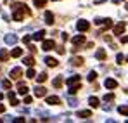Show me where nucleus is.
Here are the masks:
<instances>
[{
  "mask_svg": "<svg viewBox=\"0 0 128 123\" xmlns=\"http://www.w3.org/2000/svg\"><path fill=\"white\" fill-rule=\"evenodd\" d=\"M121 43H128V37H121Z\"/></svg>",
  "mask_w": 128,
  "mask_h": 123,
  "instance_id": "58836bf2",
  "label": "nucleus"
},
{
  "mask_svg": "<svg viewBox=\"0 0 128 123\" xmlns=\"http://www.w3.org/2000/svg\"><path fill=\"white\" fill-rule=\"evenodd\" d=\"M35 95H36V97H43V95H45V88H43V87H36V88H35Z\"/></svg>",
  "mask_w": 128,
  "mask_h": 123,
  "instance_id": "aec40b11",
  "label": "nucleus"
},
{
  "mask_svg": "<svg viewBox=\"0 0 128 123\" xmlns=\"http://www.w3.org/2000/svg\"><path fill=\"white\" fill-rule=\"evenodd\" d=\"M43 19H45L47 24H54V14H52L50 11H47V12H45V16H43Z\"/></svg>",
  "mask_w": 128,
  "mask_h": 123,
  "instance_id": "9b49d317",
  "label": "nucleus"
},
{
  "mask_svg": "<svg viewBox=\"0 0 128 123\" xmlns=\"http://www.w3.org/2000/svg\"><path fill=\"white\" fill-rule=\"evenodd\" d=\"M5 111V107H4V104H0V113H4Z\"/></svg>",
  "mask_w": 128,
  "mask_h": 123,
  "instance_id": "ea45409f",
  "label": "nucleus"
},
{
  "mask_svg": "<svg viewBox=\"0 0 128 123\" xmlns=\"http://www.w3.org/2000/svg\"><path fill=\"white\" fill-rule=\"evenodd\" d=\"M30 40H31V37H30V35H26V37L22 38V42H24V43H30Z\"/></svg>",
  "mask_w": 128,
  "mask_h": 123,
  "instance_id": "e433bc0d",
  "label": "nucleus"
},
{
  "mask_svg": "<svg viewBox=\"0 0 128 123\" xmlns=\"http://www.w3.org/2000/svg\"><path fill=\"white\" fill-rule=\"evenodd\" d=\"M106 0H95V4H104Z\"/></svg>",
  "mask_w": 128,
  "mask_h": 123,
  "instance_id": "a19ab883",
  "label": "nucleus"
},
{
  "mask_svg": "<svg viewBox=\"0 0 128 123\" xmlns=\"http://www.w3.org/2000/svg\"><path fill=\"white\" fill-rule=\"evenodd\" d=\"M45 64L50 66V68H56V66H57V59H54V57H45Z\"/></svg>",
  "mask_w": 128,
  "mask_h": 123,
  "instance_id": "2eb2a0df",
  "label": "nucleus"
},
{
  "mask_svg": "<svg viewBox=\"0 0 128 123\" xmlns=\"http://www.w3.org/2000/svg\"><path fill=\"white\" fill-rule=\"evenodd\" d=\"M54 2H57V0H54Z\"/></svg>",
  "mask_w": 128,
  "mask_h": 123,
  "instance_id": "a18cd8bd",
  "label": "nucleus"
},
{
  "mask_svg": "<svg viewBox=\"0 0 128 123\" xmlns=\"http://www.w3.org/2000/svg\"><path fill=\"white\" fill-rule=\"evenodd\" d=\"M31 102H33V97L26 95V97H24V104H31Z\"/></svg>",
  "mask_w": 128,
  "mask_h": 123,
  "instance_id": "c9c22d12",
  "label": "nucleus"
},
{
  "mask_svg": "<svg viewBox=\"0 0 128 123\" xmlns=\"http://www.w3.org/2000/svg\"><path fill=\"white\" fill-rule=\"evenodd\" d=\"M54 47H56V42H54V40H45V38H43L42 49H43V50H45V52H47V50H52Z\"/></svg>",
  "mask_w": 128,
  "mask_h": 123,
  "instance_id": "39448f33",
  "label": "nucleus"
},
{
  "mask_svg": "<svg viewBox=\"0 0 128 123\" xmlns=\"http://www.w3.org/2000/svg\"><path fill=\"white\" fill-rule=\"evenodd\" d=\"M12 121H14V123H22V121H24V118H14Z\"/></svg>",
  "mask_w": 128,
  "mask_h": 123,
  "instance_id": "4c0bfd02",
  "label": "nucleus"
},
{
  "mask_svg": "<svg viewBox=\"0 0 128 123\" xmlns=\"http://www.w3.org/2000/svg\"><path fill=\"white\" fill-rule=\"evenodd\" d=\"M7 97H9V102L12 104V106H18V104H19V101H18V97H16V94H14V92H9V95H7Z\"/></svg>",
  "mask_w": 128,
  "mask_h": 123,
  "instance_id": "f8f14e48",
  "label": "nucleus"
},
{
  "mask_svg": "<svg viewBox=\"0 0 128 123\" xmlns=\"http://www.w3.org/2000/svg\"><path fill=\"white\" fill-rule=\"evenodd\" d=\"M123 61H125V56H123V54H118V56H116V62H118V64H123Z\"/></svg>",
  "mask_w": 128,
  "mask_h": 123,
  "instance_id": "473e14b6",
  "label": "nucleus"
},
{
  "mask_svg": "<svg viewBox=\"0 0 128 123\" xmlns=\"http://www.w3.org/2000/svg\"><path fill=\"white\" fill-rule=\"evenodd\" d=\"M80 88H82L80 82H78V83H73V85H69V94H76V92H78Z\"/></svg>",
  "mask_w": 128,
  "mask_h": 123,
  "instance_id": "dca6fc26",
  "label": "nucleus"
},
{
  "mask_svg": "<svg viewBox=\"0 0 128 123\" xmlns=\"http://www.w3.org/2000/svg\"><path fill=\"white\" fill-rule=\"evenodd\" d=\"M26 76H28V78H35V76H36V73H35V69H33V66H30V69H28V73H26Z\"/></svg>",
  "mask_w": 128,
  "mask_h": 123,
  "instance_id": "c85d7f7f",
  "label": "nucleus"
},
{
  "mask_svg": "<svg viewBox=\"0 0 128 123\" xmlns=\"http://www.w3.org/2000/svg\"><path fill=\"white\" fill-rule=\"evenodd\" d=\"M71 64H73V66H82V64H83V57H78V56H76V57H71Z\"/></svg>",
  "mask_w": 128,
  "mask_h": 123,
  "instance_id": "f3484780",
  "label": "nucleus"
},
{
  "mask_svg": "<svg viewBox=\"0 0 128 123\" xmlns=\"http://www.w3.org/2000/svg\"><path fill=\"white\" fill-rule=\"evenodd\" d=\"M22 62H24L26 66H33V64H35V59H33L31 56H28V57H24V59H22Z\"/></svg>",
  "mask_w": 128,
  "mask_h": 123,
  "instance_id": "5701e85b",
  "label": "nucleus"
},
{
  "mask_svg": "<svg viewBox=\"0 0 128 123\" xmlns=\"http://www.w3.org/2000/svg\"><path fill=\"white\" fill-rule=\"evenodd\" d=\"M80 82V76L78 75H73L71 78H68V85H73V83H78Z\"/></svg>",
  "mask_w": 128,
  "mask_h": 123,
  "instance_id": "4be33fe9",
  "label": "nucleus"
},
{
  "mask_svg": "<svg viewBox=\"0 0 128 123\" xmlns=\"http://www.w3.org/2000/svg\"><path fill=\"white\" fill-rule=\"evenodd\" d=\"M2 99H4V94H2V92H0V101H2Z\"/></svg>",
  "mask_w": 128,
  "mask_h": 123,
  "instance_id": "79ce46f5",
  "label": "nucleus"
},
{
  "mask_svg": "<svg viewBox=\"0 0 128 123\" xmlns=\"http://www.w3.org/2000/svg\"><path fill=\"white\" fill-rule=\"evenodd\" d=\"M45 38V31L43 30H38L35 35H33V40H43Z\"/></svg>",
  "mask_w": 128,
  "mask_h": 123,
  "instance_id": "a211bd4d",
  "label": "nucleus"
},
{
  "mask_svg": "<svg viewBox=\"0 0 128 123\" xmlns=\"http://www.w3.org/2000/svg\"><path fill=\"white\" fill-rule=\"evenodd\" d=\"M68 104H69L71 107H76V106H78V99H76V97H69V99H68Z\"/></svg>",
  "mask_w": 128,
  "mask_h": 123,
  "instance_id": "393cba45",
  "label": "nucleus"
},
{
  "mask_svg": "<svg viewBox=\"0 0 128 123\" xmlns=\"http://www.w3.org/2000/svg\"><path fill=\"white\" fill-rule=\"evenodd\" d=\"M112 99H114V94H106V95H104V101H106V102L112 101Z\"/></svg>",
  "mask_w": 128,
  "mask_h": 123,
  "instance_id": "72a5a7b5",
  "label": "nucleus"
},
{
  "mask_svg": "<svg viewBox=\"0 0 128 123\" xmlns=\"http://www.w3.org/2000/svg\"><path fill=\"white\" fill-rule=\"evenodd\" d=\"M10 56H12V57H21V56H22V49L16 47V49H14V50L10 52Z\"/></svg>",
  "mask_w": 128,
  "mask_h": 123,
  "instance_id": "6ab92c4d",
  "label": "nucleus"
},
{
  "mask_svg": "<svg viewBox=\"0 0 128 123\" xmlns=\"http://www.w3.org/2000/svg\"><path fill=\"white\" fill-rule=\"evenodd\" d=\"M126 61H128V56H126Z\"/></svg>",
  "mask_w": 128,
  "mask_h": 123,
  "instance_id": "c03bdc74",
  "label": "nucleus"
},
{
  "mask_svg": "<svg viewBox=\"0 0 128 123\" xmlns=\"http://www.w3.org/2000/svg\"><path fill=\"white\" fill-rule=\"evenodd\" d=\"M7 59H9V52L2 49V50H0V61H7Z\"/></svg>",
  "mask_w": 128,
  "mask_h": 123,
  "instance_id": "bb28decb",
  "label": "nucleus"
},
{
  "mask_svg": "<svg viewBox=\"0 0 128 123\" xmlns=\"http://www.w3.org/2000/svg\"><path fill=\"white\" fill-rule=\"evenodd\" d=\"M95 57H97L99 61H104V59H106V50H104V49H99V50L95 52Z\"/></svg>",
  "mask_w": 128,
  "mask_h": 123,
  "instance_id": "4468645a",
  "label": "nucleus"
},
{
  "mask_svg": "<svg viewBox=\"0 0 128 123\" xmlns=\"http://www.w3.org/2000/svg\"><path fill=\"white\" fill-rule=\"evenodd\" d=\"M30 14H31V11H30L24 4H16V5H14V14H12L14 21H22L24 16H30Z\"/></svg>",
  "mask_w": 128,
  "mask_h": 123,
  "instance_id": "f257e3e1",
  "label": "nucleus"
},
{
  "mask_svg": "<svg viewBox=\"0 0 128 123\" xmlns=\"http://www.w3.org/2000/svg\"><path fill=\"white\" fill-rule=\"evenodd\" d=\"M47 104H52V106H57V104H61V97L59 95H50V97H47Z\"/></svg>",
  "mask_w": 128,
  "mask_h": 123,
  "instance_id": "0eeeda50",
  "label": "nucleus"
},
{
  "mask_svg": "<svg viewBox=\"0 0 128 123\" xmlns=\"http://www.w3.org/2000/svg\"><path fill=\"white\" fill-rule=\"evenodd\" d=\"M88 28H90V24H88V21H85V19H80L76 23V30H78V31H86Z\"/></svg>",
  "mask_w": 128,
  "mask_h": 123,
  "instance_id": "20e7f679",
  "label": "nucleus"
},
{
  "mask_svg": "<svg viewBox=\"0 0 128 123\" xmlns=\"http://www.w3.org/2000/svg\"><path fill=\"white\" fill-rule=\"evenodd\" d=\"M47 76H48V75H47V73L43 71V73H40V75L36 76V82H38V83H43L45 80H47Z\"/></svg>",
  "mask_w": 128,
  "mask_h": 123,
  "instance_id": "b1692460",
  "label": "nucleus"
},
{
  "mask_svg": "<svg viewBox=\"0 0 128 123\" xmlns=\"http://www.w3.org/2000/svg\"><path fill=\"white\" fill-rule=\"evenodd\" d=\"M126 9H128V4H126Z\"/></svg>",
  "mask_w": 128,
  "mask_h": 123,
  "instance_id": "37998d69",
  "label": "nucleus"
},
{
  "mask_svg": "<svg viewBox=\"0 0 128 123\" xmlns=\"http://www.w3.org/2000/svg\"><path fill=\"white\" fill-rule=\"evenodd\" d=\"M95 78H97V73H95V71H90V73H88V76H86V80H88V82H95Z\"/></svg>",
  "mask_w": 128,
  "mask_h": 123,
  "instance_id": "c756f323",
  "label": "nucleus"
},
{
  "mask_svg": "<svg viewBox=\"0 0 128 123\" xmlns=\"http://www.w3.org/2000/svg\"><path fill=\"white\" fill-rule=\"evenodd\" d=\"M85 35H76V37H73V45H82V43H85Z\"/></svg>",
  "mask_w": 128,
  "mask_h": 123,
  "instance_id": "1a4fd4ad",
  "label": "nucleus"
},
{
  "mask_svg": "<svg viewBox=\"0 0 128 123\" xmlns=\"http://www.w3.org/2000/svg\"><path fill=\"white\" fill-rule=\"evenodd\" d=\"M88 104H90V106H92V107H99V99H97V97H90V99H88Z\"/></svg>",
  "mask_w": 128,
  "mask_h": 123,
  "instance_id": "412c9836",
  "label": "nucleus"
},
{
  "mask_svg": "<svg viewBox=\"0 0 128 123\" xmlns=\"http://www.w3.org/2000/svg\"><path fill=\"white\" fill-rule=\"evenodd\" d=\"M2 87L4 88H10V80H4L2 82Z\"/></svg>",
  "mask_w": 128,
  "mask_h": 123,
  "instance_id": "f704fd0d",
  "label": "nucleus"
},
{
  "mask_svg": "<svg viewBox=\"0 0 128 123\" xmlns=\"http://www.w3.org/2000/svg\"><path fill=\"white\" fill-rule=\"evenodd\" d=\"M125 28H126V23H118L114 28H112V31H114V35H123V31H125Z\"/></svg>",
  "mask_w": 128,
  "mask_h": 123,
  "instance_id": "7ed1b4c3",
  "label": "nucleus"
},
{
  "mask_svg": "<svg viewBox=\"0 0 128 123\" xmlns=\"http://www.w3.org/2000/svg\"><path fill=\"white\" fill-rule=\"evenodd\" d=\"M76 116H78V118H90V116H92V111H90V109L78 111V113H76Z\"/></svg>",
  "mask_w": 128,
  "mask_h": 123,
  "instance_id": "ddd939ff",
  "label": "nucleus"
},
{
  "mask_svg": "<svg viewBox=\"0 0 128 123\" xmlns=\"http://www.w3.org/2000/svg\"><path fill=\"white\" fill-rule=\"evenodd\" d=\"M28 90H30V88H28V87H26V85H19V90H18V92H19V94H21V95H26V94H28Z\"/></svg>",
  "mask_w": 128,
  "mask_h": 123,
  "instance_id": "a878e982",
  "label": "nucleus"
},
{
  "mask_svg": "<svg viewBox=\"0 0 128 123\" xmlns=\"http://www.w3.org/2000/svg\"><path fill=\"white\" fill-rule=\"evenodd\" d=\"M118 111H120V114L128 116V107H126V106H120V107H118Z\"/></svg>",
  "mask_w": 128,
  "mask_h": 123,
  "instance_id": "7c9ffc66",
  "label": "nucleus"
},
{
  "mask_svg": "<svg viewBox=\"0 0 128 123\" xmlns=\"http://www.w3.org/2000/svg\"><path fill=\"white\" fill-rule=\"evenodd\" d=\"M21 75H22V69H21V68H14V69L10 71V78H12V80L21 78Z\"/></svg>",
  "mask_w": 128,
  "mask_h": 123,
  "instance_id": "6e6552de",
  "label": "nucleus"
},
{
  "mask_svg": "<svg viewBox=\"0 0 128 123\" xmlns=\"http://www.w3.org/2000/svg\"><path fill=\"white\" fill-rule=\"evenodd\" d=\"M95 23L100 26V30H99V33H102V31H106V30H109L111 26H112V21L109 19V18H106V19H95Z\"/></svg>",
  "mask_w": 128,
  "mask_h": 123,
  "instance_id": "f03ea898",
  "label": "nucleus"
},
{
  "mask_svg": "<svg viewBox=\"0 0 128 123\" xmlns=\"http://www.w3.org/2000/svg\"><path fill=\"white\" fill-rule=\"evenodd\" d=\"M5 43L7 45H14V43H18V37L16 35H12V33H9V35H5Z\"/></svg>",
  "mask_w": 128,
  "mask_h": 123,
  "instance_id": "423d86ee",
  "label": "nucleus"
},
{
  "mask_svg": "<svg viewBox=\"0 0 128 123\" xmlns=\"http://www.w3.org/2000/svg\"><path fill=\"white\" fill-rule=\"evenodd\" d=\"M104 87H106V88H116V87H118V82L112 80V78H107L106 82H104Z\"/></svg>",
  "mask_w": 128,
  "mask_h": 123,
  "instance_id": "9d476101",
  "label": "nucleus"
},
{
  "mask_svg": "<svg viewBox=\"0 0 128 123\" xmlns=\"http://www.w3.org/2000/svg\"><path fill=\"white\" fill-rule=\"evenodd\" d=\"M54 87H56V88H61V87H62V78H61V76H57V78L54 80Z\"/></svg>",
  "mask_w": 128,
  "mask_h": 123,
  "instance_id": "cd10ccee",
  "label": "nucleus"
},
{
  "mask_svg": "<svg viewBox=\"0 0 128 123\" xmlns=\"http://www.w3.org/2000/svg\"><path fill=\"white\" fill-rule=\"evenodd\" d=\"M35 2V7H43L47 4V0H33Z\"/></svg>",
  "mask_w": 128,
  "mask_h": 123,
  "instance_id": "2f4dec72",
  "label": "nucleus"
}]
</instances>
